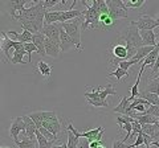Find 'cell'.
Returning a JSON list of instances; mask_svg holds the SVG:
<instances>
[{"mask_svg":"<svg viewBox=\"0 0 159 148\" xmlns=\"http://www.w3.org/2000/svg\"><path fill=\"white\" fill-rule=\"evenodd\" d=\"M102 143H103V141L94 140V141H92V143H89V148H98V147L102 146Z\"/></svg>","mask_w":159,"mask_h":148,"instance_id":"cell-43","label":"cell"},{"mask_svg":"<svg viewBox=\"0 0 159 148\" xmlns=\"http://www.w3.org/2000/svg\"><path fill=\"white\" fill-rule=\"evenodd\" d=\"M25 49L21 48V49H17V50H13V57L11 62L12 63H27L24 61V54H25Z\"/></svg>","mask_w":159,"mask_h":148,"instance_id":"cell-27","label":"cell"},{"mask_svg":"<svg viewBox=\"0 0 159 148\" xmlns=\"http://www.w3.org/2000/svg\"><path fill=\"white\" fill-rule=\"evenodd\" d=\"M154 48L155 46H142V48L137 49V56L134 57L133 60H135L138 63H142L143 61H145V58L154 50Z\"/></svg>","mask_w":159,"mask_h":148,"instance_id":"cell-19","label":"cell"},{"mask_svg":"<svg viewBox=\"0 0 159 148\" xmlns=\"http://www.w3.org/2000/svg\"><path fill=\"white\" fill-rule=\"evenodd\" d=\"M39 131L41 132V134L44 135V137H47V139L49 140V141H56L57 140V136H54L52 132H49L47 128H44V127H41V128H39Z\"/></svg>","mask_w":159,"mask_h":148,"instance_id":"cell-36","label":"cell"},{"mask_svg":"<svg viewBox=\"0 0 159 148\" xmlns=\"http://www.w3.org/2000/svg\"><path fill=\"white\" fill-rule=\"evenodd\" d=\"M113 54L116 58H119L121 61L127 58V46L126 45H116L113 48Z\"/></svg>","mask_w":159,"mask_h":148,"instance_id":"cell-23","label":"cell"},{"mask_svg":"<svg viewBox=\"0 0 159 148\" xmlns=\"http://www.w3.org/2000/svg\"><path fill=\"white\" fill-rule=\"evenodd\" d=\"M82 23H84V19L78 17V19H74V20H72V21L61 24V27H62L64 31H65L69 36H70L73 40L76 41L77 49L80 52L82 50V45H81V25H82Z\"/></svg>","mask_w":159,"mask_h":148,"instance_id":"cell-2","label":"cell"},{"mask_svg":"<svg viewBox=\"0 0 159 148\" xmlns=\"http://www.w3.org/2000/svg\"><path fill=\"white\" fill-rule=\"evenodd\" d=\"M99 24H101L103 28H113L116 25V21H114L107 13V15H101V16H99Z\"/></svg>","mask_w":159,"mask_h":148,"instance_id":"cell-30","label":"cell"},{"mask_svg":"<svg viewBox=\"0 0 159 148\" xmlns=\"http://www.w3.org/2000/svg\"><path fill=\"white\" fill-rule=\"evenodd\" d=\"M133 118L135 120H138L141 124H159V118L151 116V115H142V114L135 112Z\"/></svg>","mask_w":159,"mask_h":148,"instance_id":"cell-17","label":"cell"},{"mask_svg":"<svg viewBox=\"0 0 159 148\" xmlns=\"http://www.w3.org/2000/svg\"><path fill=\"white\" fill-rule=\"evenodd\" d=\"M86 101L89 105H92L94 107H109V103L102 99H86Z\"/></svg>","mask_w":159,"mask_h":148,"instance_id":"cell-35","label":"cell"},{"mask_svg":"<svg viewBox=\"0 0 159 148\" xmlns=\"http://www.w3.org/2000/svg\"><path fill=\"white\" fill-rule=\"evenodd\" d=\"M58 4V0H47V2H44V8L48 9L51 7H54Z\"/></svg>","mask_w":159,"mask_h":148,"instance_id":"cell-42","label":"cell"},{"mask_svg":"<svg viewBox=\"0 0 159 148\" xmlns=\"http://www.w3.org/2000/svg\"><path fill=\"white\" fill-rule=\"evenodd\" d=\"M157 37H158V38H159V33H158V34H157Z\"/></svg>","mask_w":159,"mask_h":148,"instance_id":"cell-47","label":"cell"},{"mask_svg":"<svg viewBox=\"0 0 159 148\" xmlns=\"http://www.w3.org/2000/svg\"><path fill=\"white\" fill-rule=\"evenodd\" d=\"M78 143H80V139L73 134V132L70 130H68V148H77L78 146Z\"/></svg>","mask_w":159,"mask_h":148,"instance_id":"cell-32","label":"cell"},{"mask_svg":"<svg viewBox=\"0 0 159 148\" xmlns=\"http://www.w3.org/2000/svg\"><path fill=\"white\" fill-rule=\"evenodd\" d=\"M21 134L25 136V123L23 120V116H17L11 122V126H9V135L13 139V141H17L19 139V134Z\"/></svg>","mask_w":159,"mask_h":148,"instance_id":"cell-9","label":"cell"},{"mask_svg":"<svg viewBox=\"0 0 159 148\" xmlns=\"http://www.w3.org/2000/svg\"><path fill=\"white\" fill-rule=\"evenodd\" d=\"M135 63H138L135 60H130V61H119V63H118V67H121V69H123V70H127L130 66H133V65H135Z\"/></svg>","mask_w":159,"mask_h":148,"instance_id":"cell-38","label":"cell"},{"mask_svg":"<svg viewBox=\"0 0 159 148\" xmlns=\"http://www.w3.org/2000/svg\"><path fill=\"white\" fill-rule=\"evenodd\" d=\"M82 6L86 9L82 11L84 15V23L81 25V31H85V29L90 28V29H96L99 27V13L96 11V8L93 6H89L86 2H81Z\"/></svg>","mask_w":159,"mask_h":148,"instance_id":"cell-3","label":"cell"},{"mask_svg":"<svg viewBox=\"0 0 159 148\" xmlns=\"http://www.w3.org/2000/svg\"><path fill=\"white\" fill-rule=\"evenodd\" d=\"M106 4L109 7V16L114 21L119 19H127V8L125 6V2L121 0H106Z\"/></svg>","mask_w":159,"mask_h":148,"instance_id":"cell-5","label":"cell"},{"mask_svg":"<svg viewBox=\"0 0 159 148\" xmlns=\"http://www.w3.org/2000/svg\"><path fill=\"white\" fill-rule=\"evenodd\" d=\"M111 148H131V144L129 146V144H126V143H123L122 140H114Z\"/></svg>","mask_w":159,"mask_h":148,"instance_id":"cell-40","label":"cell"},{"mask_svg":"<svg viewBox=\"0 0 159 148\" xmlns=\"http://www.w3.org/2000/svg\"><path fill=\"white\" fill-rule=\"evenodd\" d=\"M7 34H8V37L11 38V40H13V41L19 42V36H20V33H17V32H13V31H8V32H7Z\"/></svg>","mask_w":159,"mask_h":148,"instance_id":"cell-41","label":"cell"},{"mask_svg":"<svg viewBox=\"0 0 159 148\" xmlns=\"http://www.w3.org/2000/svg\"><path fill=\"white\" fill-rule=\"evenodd\" d=\"M92 6L96 8V11L99 13V16L101 15H107L109 13V7L106 2H103V0H93Z\"/></svg>","mask_w":159,"mask_h":148,"instance_id":"cell-22","label":"cell"},{"mask_svg":"<svg viewBox=\"0 0 159 148\" xmlns=\"http://www.w3.org/2000/svg\"><path fill=\"white\" fill-rule=\"evenodd\" d=\"M29 118L34 122L37 128H47L54 136H57L61 131V123L54 111H34L29 114Z\"/></svg>","mask_w":159,"mask_h":148,"instance_id":"cell-1","label":"cell"},{"mask_svg":"<svg viewBox=\"0 0 159 148\" xmlns=\"http://www.w3.org/2000/svg\"><path fill=\"white\" fill-rule=\"evenodd\" d=\"M145 93H151V94L159 95V76L157 78H152V81L146 85V89L143 90Z\"/></svg>","mask_w":159,"mask_h":148,"instance_id":"cell-25","label":"cell"},{"mask_svg":"<svg viewBox=\"0 0 159 148\" xmlns=\"http://www.w3.org/2000/svg\"><path fill=\"white\" fill-rule=\"evenodd\" d=\"M45 52H47V56L52 57V58H57L61 53V48H60V44L54 42L53 40L47 37L45 40Z\"/></svg>","mask_w":159,"mask_h":148,"instance_id":"cell-13","label":"cell"},{"mask_svg":"<svg viewBox=\"0 0 159 148\" xmlns=\"http://www.w3.org/2000/svg\"><path fill=\"white\" fill-rule=\"evenodd\" d=\"M27 2H28V0H11V2L8 3V11L7 12L11 15L12 20L17 16L16 11H19V15H20V13L24 11V9H25V8H24V6H25Z\"/></svg>","mask_w":159,"mask_h":148,"instance_id":"cell-11","label":"cell"},{"mask_svg":"<svg viewBox=\"0 0 159 148\" xmlns=\"http://www.w3.org/2000/svg\"><path fill=\"white\" fill-rule=\"evenodd\" d=\"M15 144L17 146V148H39V141L34 137H28L24 136V139L20 141H15Z\"/></svg>","mask_w":159,"mask_h":148,"instance_id":"cell-18","label":"cell"},{"mask_svg":"<svg viewBox=\"0 0 159 148\" xmlns=\"http://www.w3.org/2000/svg\"><path fill=\"white\" fill-rule=\"evenodd\" d=\"M109 77H116L117 78V81L118 82H121V80L123 77L125 78H129V72L127 70H123V69H121V67H118L117 66V69L114 72H111V73H109Z\"/></svg>","mask_w":159,"mask_h":148,"instance_id":"cell-31","label":"cell"},{"mask_svg":"<svg viewBox=\"0 0 159 148\" xmlns=\"http://www.w3.org/2000/svg\"><path fill=\"white\" fill-rule=\"evenodd\" d=\"M98 148H106L105 146H101V147H98Z\"/></svg>","mask_w":159,"mask_h":148,"instance_id":"cell-45","label":"cell"},{"mask_svg":"<svg viewBox=\"0 0 159 148\" xmlns=\"http://www.w3.org/2000/svg\"><path fill=\"white\" fill-rule=\"evenodd\" d=\"M139 32H141V36L143 40V46H155L158 44L155 41L157 34L152 31H139Z\"/></svg>","mask_w":159,"mask_h":148,"instance_id":"cell-15","label":"cell"},{"mask_svg":"<svg viewBox=\"0 0 159 148\" xmlns=\"http://www.w3.org/2000/svg\"><path fill=\"white\" fill-rule=\"evenodd\" d=\"M53 148H68V144H66V143H62L61 146H54Z\"/></svg>","mask_w":159,"mask_h":148,"instance_id":"cell-44","label":"cell"},{"mask_svg":"<svg viewBox=\"0 0 159 148\" xmlns=\"http://www.w3.org/2000/svg\"><path fill=\"white\" fill-rule=\"evenodd\" d=\"M2 38H3V42H2V52L6 54L7 60L11 61V60H12V57L9 56V49L12 48L13 50H17V49L24 48V44H21V42H16V41L11 40V38L8 37L7 32H2Z\"/></svg>","mask_w":159,"mask_h":148,"instance_id":"cell-8","label":"cell"},{"mask_svg":"<svg viewBox=\"0 0 159 148\" xmlns=\"http://www.w3.org/2000/svg\"><path fill=\"white\" fill-rule=\"evenodd\" d=\"M102 130H103L102 127H97V128H94V130H88L85 132H80V137H85L89 143H92L94 140H98V135Z\"/></svg>","mask_w":159,"mask_h":148,"instance_id":"cell-20","label":"cell"},{"mask_svg":"<svg viewBox=\"0 0 159 148\" xmlns=\"http://www.w3.org/2000/svg\"><path fill=\"white\" fill-rule=\"evenodd\" d=\"M36 139L39 141V148H53L54 147L53 146L54 141H49L47 137H44V135L39 131V128H37V131H36Z\"/></svg>","mask_w":159,"mask_h":148,"instance_id":"cell-24","label":"cell"},{"mask_svg":"<svg viewBox=\"0 0 159 148\" xmlns=\"http://www.w3.org/2000/svg\"><path fill=\"white\" fill-rule=\"evenodd\" d=\"M37 67H39L40 73H41L45 78L51 77V74H52V67H51V65H48V63L44 62V61H39V62H37Z\"/></svg>","mask_w":159,"mask_h":148,"instance_id":"cell-28","label":"cell"},{"mask_svg":"<svg viewBox=\"0 0 159 148\" xmlns=\"http://www.w3.org/2000/svg\"><path fill=\"white\" fill-rule=\"evenodd\" d=\"M121 38L122 40H125L127 46H133L135 49H139V48L143 46V40H142L141 32H139V29L137 28V25H135V23L134 21L130 23V25L127 27L125 33L121 34Z\"/></svg>","mask_w":159,"mask_h":148,"instance_id":"cell-4","label":"cell"},{"mask_svg":"<svg viewBox=\"0 0 159 148\" xmlns=\"http://www.w3.org/2000/svg\"><path fill=\"white\" fill-rule=\"evenodd\" d=\"M2 148H11V147H2Z\"/></svg>","mask_w":159,"mask_h":148,"instance_id":"cell-46","label":"cell"},{"mask_svg":"<svg viewBox=\"0 0 159 148\" xmlns=\"http://www.w3.org/2000/svg\"><path fill=\"white\" fill-rule=\"evenodd\" d=\"M45 40H47V37H45V34H44V33H36V34H33V38H32V42L36 45L37 53L41 57L47 56V52H45Z\"/></svg>","mask_w":159,"mask_h":148,"instance_id":"cell-12","label":"cell"},{"mask_svg":"<svg viewBox=\"0 0 159 148\" xmlns=\"http://www.w3.org/2000/svg\"><path fill=\"white\" fill-rule=\"evenodd\" d=\"M135 23L139 31H152L154 28L159 27V19H152L148 15H141Z\"/></svg>","mask_w":159,"mask_h":148,"instance_id":"cell-7","label":"cell"},{"mask_svg":"<svg viewBox=\"0 0 159 148\" xmlns=\"http://www.w3.org/2000/svg\"><path fill=\"white\" fill-rule=\"evenodd\" d=\"M158 141H159V140H158Z\"/></svg>","mask_w":159,"mask_h":148,"instance_id":"cell-48","label":"cell"},{"mask_svg":"<svg viewBox=\"0 0 159 148\" xmlns=\"http://www.w3.org/2000/svg\"><path fill=\"white\" fill-rule=\"evenodd\" d=\"M60 16H61V9H60V11H47L45 25H51V24L58 23L60 21Z\"/></svg>","mask_w":159,"mask_h":148,"instance_id":"cell-21","label":"cell"},{"mask_svg":"<svg viewBox=\"0 0 159 148\" xmlns=\"http://www.w3.org/2000/svg\"><path fill=\"white\" fill-rule=\"evenodd\" d=\"M139 97L143 98V99H146L151 106H158V103H159V95H157V94H151V93L141 91Z\"/></svg>","mask_w":159,"mask_h":148,"instance_id":"cell-26","label":"cell"},{"mask_svg":"<svg viewBox=\"0 0 159 148\" xmlns=\"http://www.w3.org/2000/svg\"><path fill=\"white\" fill-rule=\"evenodd\" d=\"M143 69L139 70V74H138V78H137V82L134 83V85L130 87V91H131V97L133 98H139V94H141V91H139V82H141V78H142V74H143Z\"/></svg>","mask_w":159,"mask_h":148,"instance_id":"cell-29","label":"cell"},{"mask_svg":"<svg viewBox=\"0 0 159 148\" xmlns=\"http://www.w3.org/2000/svg\"><path fill=\"white\" fill-rule=\"evenodd\" d=\"M61 31H62V27L60 23H56V24H51V25H44V29L43 32L45 34V37L51 38L54 42L60 44V37H61Z\"/></svg>","mask_w":159,"mask_h":148,"instance_id":"cell-10","label":"cell"},{"mask_svg":"<svg viewBox=\"0 0 159 148\" xmlns=\"http://www.w3.org/2000/svg\"><path fill=\"white\" fill-rule=\"evenodd\" d=\"M143 144H145V137H143V132H141V134H138L137 136V140L131 144V148H137V147H142Z\"/></svg>","mask_w":159,"mask_h":148,"instance_id":"cell-39","label":"cell"},{"mask_svg":"<svg viewBox=\"0 0 159 148\" xmlns=\"http://www.w3.org/2000/svg\"><path fill=\"white\" fill-rule=\"evenodd\" d=\"M24 49H25V52H27V56H28V63H31L32 62V53L33 52H37V48L36 45H34L33 42H27V44H24Z\"/></svg>","mask_w":159,"mask_h":148,"instance_id":"cell-33","label":"cell"},{"mask_svg":"<svg viewBox=\"0 0 159 148\" xmlns=\"http://www.w3.org/2000/svg\"><path fill=\"white\" fill-rule=\"evenodd\" d=\"M23 120L25 123V136L28 137H34L36 136V131H37V126L34 124V122L29 118V115L23 116Z\"/></svg>","mask_w":159,"mask_h":148,"instance_id":"cell-16","label":"cell"},{"mask_svg":"<svg viewBox=\"0 0 159 148\" xmlns=\"http://www.w3.org/2000/svg\"><path fill=\"white\" fill-rule=\"evenodd\" d=\"M145 115H151V116L159 118V107L158 106H148L146 112H145Z\"/></svg>","mask_w":159,"mask_h":148,"instance_id":"cell-37","label":"cell"},{"mask_svg":"<svg viewBox=\"0 0 159 148\" xmlns=\"http://www.w3.org/2000/svg\"><path fill=\"white\" fill-rule=\"evenodd\" d=\"M85 98L86 99H102L106 101V98L109 95H117L116 90H114V85L113 83H107L106 87H94L92 93H85Z\"/></svg>","mask_w":159,"mask_h":148,"instance_id":"cell-6","label":"cell"},{"mask_svg":"<svg viewBox=\"0 0 159 148\" xmlns=\"http://www.w3.org/2000/svg\"><path fill=\"white\" fill-rule=\"evenodd\" d=\"M126 8H141L145 6V0H137V2H133V0H129L125 2Z\"/></svg>","mask_w":159,"mask_h":148,"instance_id":"cell-34","label":"cell"},{"mask_svg":"<svg viewBox=\"0 0 159 148\" xmlns=\"http://www.w3.org/2000/svg\"><path fill=\"white\" fill-rule=\"evenodd\" d=\"M73 46H76V41L69 36V34L64 31H61V37H60V48H61V52H68L69 49H72Z\"/></svg>","mask_w":159,"mask_h":148,"instance_id":"cell-14","label":"cell"}]
</instances>
